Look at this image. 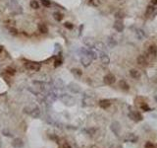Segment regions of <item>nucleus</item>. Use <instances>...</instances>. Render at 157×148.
Wrapping results in <instances>:
<instances>
[{"label":"nucleus","instance_id":"4468645a","mask_svg":"<svg viewBox=\"0 0 157 148\" xmlns=\"http://www.w3.org/2000/svg\"><path fill=\"white\" fill-rule=\"evenodd\" d=\"M33 86H35L34 88H37L38 90V92H42V91H44V89H45V84L43 83V82H40V81H33Z\"/></svg>","mask_w":157,"mask_h":148},{"label":"nucleus","instance_id":"58836bf2","mask_svg":"<svg viewBox=\"0 0 157 148\" xmlns=\"http://www.w3.org/2000/svg\"><path fill=\"white\" fill-rule=\"evenodd\" d=\"M63 148H72V146L70 145L68 142H65V143L63 144Z\"/></svg>","mask_w":157,"mask_h":148},{"label":"nucleus","instance_id":"c85d7f7f","mask_svg":"<svg viewBox=\"0 0 157 148\" xmlns=\"http://www.w3.org/2000/svg\"><path fill=\"white\" fill-rule=\"evenodd\" d=\"M6 73L7 74H9V75H11V76H13V75H15L16 70H15L14 68H12V67H7L6 68Z\"/></svg>","mask_w":157,"mask_h":148},{"label":"nucleus","instance_id":"39448f33","mask_svg":"<svg viewBox=\"0 0 157 148\" xmlns=\"http://www.w3.org/2000/svg\"><path fill=\"white\" fill-rule=\"evenodd\" d=\"M60 99H61V101H62L63 103H65L66 105H73L74 104V99L72 98L71 96L69 95H67V94H63L60 96Z\"/></svg>","mask_w":157,"mask_h":148},{"label":"nucleus","instance_id":"20e7f679","mask_svg":"<svg viewBox=\"0 0 157 148\" xmlns=\"http://www.w3.org/2000/svg\"><path fill=\"white\" fill-rule=\"evenodd\" d=\"M82 42H83V44L87 45L88 47H89V48H92V47H94L95 46V41H94L93 38H91V37H86V38H83V40H82Z\"/></svg>","mask_w":157,"mask_h":148},{"label":"nucleus","instance_id":"a19ab883","mask_svg":"<svg viewBox=\"0 0 157 148\" xmlns=\"http://www.w3.org/2000/svg\"><path fill=\"white\" fill-rule=\"evenodd\" d=\"M2 51H3V47H2V45H0V53L2 52Z\"/></svg>","mask_w":157,"mask_h":148},{"label":"nucleus","instance_id":"7ed1b4c3","mask_svg":"<svg viewBox=\"0 0 157 148\" xmlns=\"http://www.w3.org/2000/svg\"><path fill=\"white\" fill-rule=\"evenodd\" d=\"M103 81H104V83L106 84V85H112V84L115 83V81H116V77H115V75L111 74V73H109V74H107V75L104 76Z\"/></svg>","mask_w":157,"mask_h":148},{"label":"nucleus","instance_id":"e433bc0d","mask_svg":"<svg viewBox=\"0 0 157 148\" xmlns=\"http://www.w3.org/2000/svg\"><path fill=\"white\" fill-rule=\"evenodd\" d=\"M144 147H145V148H155V145H154V144H153L152 142L147 141L146 143H145Z\"/></svg>","mask_w":157,"mask_h":148},{"label":"nucleus","instance_id":"9d476101","mask_svg":"<svg viewBox=\"0 0 157 148\" xmlns=\"http://www.w3.org/2000/svg\"><path fill=\"white\" fill-rule=\"evenodd\" d=\"M68 89L73 93H80L81 92V87L76 83H70L68 85Z\"/></svg>","mask_w":157,"mask_h":148},{"label":"nucleus","instance_id":"b1692460","mask_svg":"<svg viewBox=\"0 0 157 148\" xmlns=\"http://www.w3.org/2000/svg\"><path fill=\"white\" fill-rule=\"evenodd\" d=\"M137 37H138V38L140 40V41H142V40L145 38L144 32H143L142 30H137Z\"/></svg>","mask_w":157,"mask_h":148},{"label":"nucleus","instance_id":"cd10ccee","mask_svg":"<svg viewBox=\"0 0 157 148\" xmlns=\"http://www.w3.org/2000/svg\"><path fill=\"white\" fill-rule=\"evenodd\" d=\"M53 17H54V19L58 21V22H60L61 20L63 19V15L61 13H59V12H55V13L53 14Z\"/></svg>","mask_w":157,"mask_h":148},{"label":"nucleus","instance_id":"f704fd0d","mask_svg":"<svg viewBox=\"0 0 157 148\" xmlns=\"http://www.w3.org/2000/svg\"><path fill=\"white\" fill-rule=\"evenodd\" d=\"M61 64H62V59L61 58H57L56 60L54 61V66L55 67H59Z\"/></svg>","mask_w":157,"mask_h":148},{"label":"nucleus","instance_id":"ddd939ff","mask_svg":"<svg viewBox=\"0 0 157 148\" xmlns=\"http://www.w3.org/2000/svg\"><path fill=\"white\" fill-rule=\"evenodd\" d=\"M99 54H100L101 62H102L103 64H109V63H110V58H109V56L107 55L105 52H99Z\"/></svg>","mask_w":157,"mask_h":148},{"label":"nucleus","instance_id":"f8f14e48","mask_svg":"<svg viewBox=\"0 0 157 148\" xmlns=\"http://www.w3.org/2000/svg\"><path fill=\"white\" fill-rule=\"evenodd\" d=\"M30 116H32L33 119H38V117L40 116V110H39V108L37 107V106H34V107L32 108V110H31Z\"/></svg>","mask_w":157,"mask_h":148},{"label":"nucleus","instance_id":"a878e982","mask_svg":"<svg viewBox=\"0 0 157 148\" xmlns=\"http://www.w3.org/2000/svg\"><path fill=\"white\" fill-rule=\"evenodd\" d=\"M115 18H117L118 20L123 19V18H125V13L123 11H117L115 13Z\"/></svg>","mask_w":157,"mask_h":148},{"label":"nucleus","instance_id":"7c9ffc66","mask_svg":"<svg viewBox=\"0 0 157 148\" xmlns=\"http://www.w3.org/2000/svg\"><path fill=\"white\" fill-rule=\"evenodd\" d=\"M2 134L7 136V137H12L13 134L8 130V129H2Z\"/></svg>","mask_w":157,"mask_h":148},{"label":"nucleus","instance_id":"6ab92c4d","mask_svg":"<svg viewBox=\"0 0 157 148\" xmlns=\"http://www.w3.org/2000/svg\"><path fill=\"white\" fill-rule=\"evenodd\" d=\"M148 53L151 54V55H153V56H155L157 54V46L155 45H149V47H148Z\"/></svg>","mask_w":157,"mask_h":148},{"label":"nucleus","instance_id":"bb28decb","mask_svg":"<svg viewBox=\"0 0 157 148\" xmlns=\"http://www.w3.org/2000/svg\"><path fill=\"white\" fill-rule=\"evenodd\" d=\"M55 87L58 88V89H62L64 87V83H63V81L61 79H57L55 81Z\"/></svg>","mask_w":157,"mask_h":148},{"label":"nucleus","instance_id":"c9c22d12","mask_svg":"<svg viewBox=\"0 0 157 148\" xmlns=\"http://www.w3.org/2000/svg\"><path fill=\"white\" fill-rule=\"evenodd\" d=\"M64 26H65V28L69 29V30H72V29L74 28V25H73L72 23H70V22H66V23L64 24Z\"/></svg>","mask_w":157,"mask_h":148},{"label":"nucleus","instance_id":"393cba45","mask_svg":"<svg viewBox=\"0 0 157 148\" xmlns=\"http://www.w3.org/2000/svg\"><path fill=\"white\" fill-rule=\"evenodd\" d=\"M71 71H72V73H73L75 76H77V77H81L82 75V70H80V69H78V68H73Z\"/></svg>","mask_w":157,"mask_h":148},{"label":"nucleus","instance_id":"f3484780","mask_svg":"<svg viewBox=\"0 0 157 148\" xmlns=\"http://www.w3.org/2000/svg\"><path fill=\"white\" fill-rule=\"evenodd\" d=\"M130 75L134 79H138V78L140 77V72L138 70H137V69H131L130 70Z\"/></svg>","mask_w":157,"mask_h":148},{"label":"nucleus","instance_id":"c756f323","mask_svg":"<svg viewBox=\"0 0 157 148\" xmlns=\"http://www.w3.org/2000/svg\"><path fill=\"white\" fill-rule=\"evenodd\" d=\"M31 8H33V9H38V8H39V5H38V1H37V0H31Z\"/></svg>","mask_w":157,"mask_h":148},{"label":"nucleus","instance_id":"412c9836","mask_svg":"<svg viewBox=\"0 0 157 148\" xmlns=\"http://www.w3.org/2000/svg\"><path fill=\"white\" fill-rule=\"evenodd\" d=\"M108 45H109V47H111V48H113V47H115V45H117V42H116V40L113 39V38H108Z\"/></svg>","mask_w":157,"mask_h":148},{"label":"nucleus","instance_id":"6e6552de","mask_svg":"<svg viewBox=\"0 0 157 148\" xmlns=\"http://www.w3.org/2000/svg\"><path fill=\"white\" fill-rule=\"evenodd\" d=\"M114 29L117 31L118 33H122L123 32V30H124V24H123V22L121 21V20H117V21H115V23H114Z\"/></svg>","mask_w":157,"mask_h":148},{"label":"nucleus","instance_id":"4c0bfd02","mask_svg":"<svg viewBox=\"0 0 157 148\" xmlns=\"http://www.w3.org/2000/svg\"><path fill=\"white\" fill-rule=\"evenodd\" d=\"M10 33L13 34V35H17V34H18V31H17L16 29H14V28H10Z\"/></svg>","mask_w":157,"mask_h":148},{"label":"nucleus","instance_id":"0eeeda50","mask_svg":"<svg viewBox=\"0 0 157 148\" xmlns=\"http://www.w3.org/2000/svg\"><path fill=\"white\" fill-rule=\"evenodd\" d=\"M111 130L113 131L115 134L117 135V136H119L120 134V130H121V124H120L118 122H112V124H111Z\"/></svg>","mask_w":157,"mask_h":148},{"label":"nucleus","instance_id":"a211bd4d","mask_svg":"<svg viewBox=\"0 0 157 148\" xmlns=\"http://www.w3.org/2000/svg\"><path fill=\"white\" fill-rule=\"evenodd\" d=\"M137 61L139 65L141 66H144V65L147 64V61H146V58L143 56V55H138V58H137Z\"/></svg>","mask_w":157,"mask_h":148},{"label":"nucleus","instance_id":"423d86ee","mask_svg":"<svg viewBox=\"0 0 157 148\" xmlns=\"http://www.w3.org/2000/svg\"><path fill=\"white\" fill-rule=\"evenodd\" d=\"M91 57L88 55V54H83L82 56V58H81V62H82V64L84 66V67H88V66H89L90 65V63H91Z\"/></svg>","mask_w":157,"mask_h":148},{"label":"nucleus","instance_id":"5701e85b","mask_svg":"<svg viewBox=\"0 0 157 148\" xmlns=\"http://www.w3.org/2000/svg\"><path fill=\"white\" fill-rule=\"evenodd\" d=\"M38 29H39V32L41 33V34H47L48 33V28H47L46 25H44V24L39 25Z\"/></svg>","mask_w":157,"mask_h":148},{"label":"nucleus","instance_id":"9b49d317","mask_svg":"<svg viewBox=\"0 0 157 148\" xmlns=\"http://www.w3.org/2000/svg\"><path fill=\"white\" fill-rule=\"evenodd\" d=\"M99 107H100L101 109H104L106 110L107 108H109L110 106H111V102H110V100H107V99H103V100H100L99 101Z\"/></svg>","mask_w":157,"mask_h":148},{"label":"nucleus","instance_id":"f257e3e1","mask_svg":"<svg viewBox=\"0 0 157 148\" xmlns=\"http://www.w3.org/2000/svg\"><path fill=\"white\" fill-rule=\"evenodd\" d=\"M25 67L30 71H39L41 65L39 64V63H37V62H30V61H28V62L25 63Z\"/></svg>","mask_w":157,"mask_h":148},{"label":"nucleus","instance_id":"1a4fd4ad","mask_svg":"<svg viewBox=\"0 0 157 148\" xmlns=\"http://www.w3.org/2000/svg\"><path fill=\"white\" fill-rule=\"evenodd\" d=\"M12 146L14 148H23L24 147V141L21 138H14L12 141Z\"/></svg>","mask_w":157,"mask_h":148},{"label":"nucleus","instance_id":"72a5a7b5","mask_svg":"<svg viewBox=\"0 0 157 148\" xmlns=\"http://www.w3.org/2000/svg\"><path fill=\"white\" fill-rule=\"evenodd\" d=\"M89 2H90V4L92 5V6H99V4H100V1L99 0H89Z\"/></svg>","mask_w":157,"mask_h":148},{"label":"nucleus","instance_id":"2eb2a0df","mask_svg":"<svg viewBox=\"0 0 157 148\" xmlns=\"http://www.w3.org/2000/svg\"><path fill=\"white\" fill-rule=\"evenodd\" d=\"M126 142H132V143H136L138 141V136L134 134V133H129L127 135V137L125 138Z\"/></svg>","mask_w":157,"mask_h":148},{"label":"nucleus","instance_id":"f03ea898","mask_svg":"<svg viewBox=\"0 0 157 148\" xmlns=\"http://www.w3.org/2000/svg\"><path fill=\"white\" fill-rule=\"evenodd\" d=\"M129 117L136 122H141L143 120L142 115L140 113H138V112H131V113H129Z\"/></svg>","mask_w":157,"mask_h":148},{"label":"nucleus","instance_id":"dca6fc26","mask_svg":"<svg viewBox=\"0 0 157 148\" xmlns=\"http://www.w3.org/2000/svg\"><path fill=\"white\" fill-rule=\"evenodd\" d=\"M119 87L123 91H129L130 90V86H129V84L127 83L125 80H121V81H119Z\"/></svg>","mask_w":157,"mask_h":148},{"label":"nucleus","instance_id":"4be33fe9","mask_svg":"<svg viewBox=\"0 0 157 148\" xmlns=\"http://www.w3.org/2000/svg\"><path fill=\"white\" fill-rule=\"evenodd\" d=\"M94 47H96V48H97L99 52H104L105 48H106V47H105V45H104L103 43H96Z\"/></svg>","mask_w":157,"mask_h":148},{"label":"nucleus","instance_id":"aec40b11","mask_svg":"<svg viewBox=\"0 0 157 148\" xmlns=\"http://www.w3.org/2000/svg\"><path fill=\"white\" fill-rule=\"evenodd\" d=\"M154 10H155L154 5H149V6H147L146 11H145V16H149V15H151V14H153Z\"/></svg>","mask_w":157,"mask_h":148},{"label":"nucleus","instance_id":"2f4dec72","mask_svg":"<svg viewBox=\"0 0 157 148\" xmlns=\"http://www.w3.org/2000/svg\"><path fill=\"white\" fill-rule=\"evenodd\" d=\"M140 109L142 110V111H144V112H150L151 111V109L148 107V105H146V104L141 105V106H140Z\"/></svg>","mask_w":157,"mask_h":148},{"label":"nucleus","instance_id":"473e14b6","mask_svg":"<svg viewBox=\"0 0 157 148\" xmlns=\"http://www.w3.org/2000/svg\"><path fill=\"white\" fill-rule=\"evenodd\" d=\"M41 1V4L44 7H50L51 6V2L49 0H40Z\"/></svg>","mask_w":157,"mask_h":148},{"label":"nucleus","instance_id":"ea45409f","mask_svg":"<svg viewBox=\"0 0 157 148\" xmlns=\"http://www.w3.org/2000/svg\"><path fill=\"white\" fill-rule=\"evenodd\" d=\"M151 3H152V5H157V0H151Z\"/></svg>","mask_w":157,"mask_h":148}]
</instances>
